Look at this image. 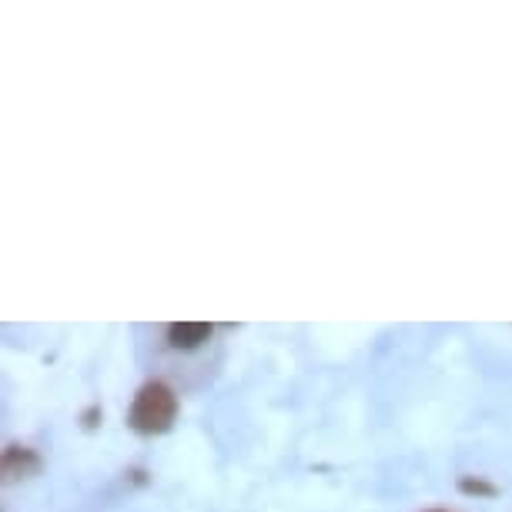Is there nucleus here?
<instances>
[{
    "label": "nucleus",
    "instance_id": "nucleus-1",
    "mask_svg": "<svg viewBox=\"0 0 512 512\" xmlns=\"http://www.w3.org/2000/svg\"><path fill=\"white\" fill-rule=\"evenodd\" d=\"M178 419V395L164 382H144L128 409V425L141 436H161Z\"/></svg>",
    "mask_w": 512,
    "mask_h": 512
},
{
    "label": "nucleus",
    "instance_id": "nucleus-2",
    "mask_svg": "<svg viewBox=\"0 0 512 512\" xmlns=\"http://www.w3.org/2000/svg\"><path fill=\"white\" fill-rule=\"evenodd\" d=\"M211 338V325L208 322H175L168 328V342L175 345V349H201Z\"/></svg>",
    "mask_w": 512,
    "mask_h": 512
},
{
    "label": "nucleus",
    "instance_id": "nucleus-3",
    "mask_svg": "<svg viewBox=\"0 0 512 512\" xmlns=\"http://www.w3.org/2000/svg\"><path fill=\"white\" fill-rule=\"evenodd\" d=\"M41 469V456L27 446H7L4 452V476L7 479H27Z\"/></svg>",
    "mask_w": 512,
    "mask_h": 512
},
{
    "label": "nucleus",
    "instance_id": "nucleus-4",
    "mask_svg": "<svg viewBox=\"0 0 512 512\" xmlns=\"http://www.w3.org/2000/svg\"><path fill=\"white\" fill-rule=\"evenodd\" d=\"M459 489L462 492H469V496H496V486L492 482H486V479H472V476H466L459 482Z\"/></svg>",
    "mask_w": 512,
    "mask_h": 512
}]
</instances>
